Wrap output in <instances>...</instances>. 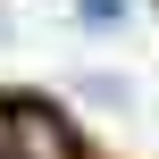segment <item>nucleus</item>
I'll use <instances>...</instances> for the list:
<instances>
[{
    "instance_id": "nucleus-1",
    "label": "nucleus",
    "mask_w": 159,
    "mask_h": 159,
    "mask_svg": "<svg viewBox=\"0 0 159 159\" xmlns=\"http://www.w3.org/2000/svg\"><path fill=\"white\" fill-rule=\"evenodd\" d=\"M0 134H8L17 159H75V126L50 101H34V92H8L0 101Z\"/></svg>"
},
{
    "instance_id": "nucleus-2",
    "label": "nucleus",
    "mask_w": 159,
    "mask_h": 159,
    "mask_svg": "<svg viewBox=\"0 0 159 159\" xmlns=\"http://www.w3.org/2000/svg\"><path fill=\"white\" fill-rule=\"evenodd\" d=\"M84 101H101V109H126V84H117V75H84Z\"/></svg>"
},
{
    "instance_id": "nucleus-3",
    "label": "nucleus",
    "mask_w": 159,
    "mask_h": 159,
    "mask_svg": "<svg viewBox=\"0 0 159 159\" xmlns=\"http://www.w3.org/2000/svg\"><path fill=\"white\" fill-rule=\"evenodd\" d=\"M75 17H84V25H117V17H126V0H75Z\"/></svg>"
}]
</instances>
